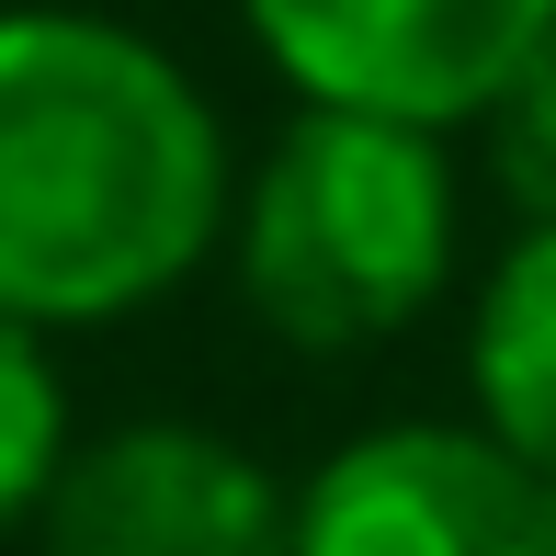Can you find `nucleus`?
I'll use <instances>...</instances> for the list:
<instances>
[{"label":"nucleus","instance_id":"nucleus-1","mask_svg":"<svg viewBox=\"0 0 556 556\" xmlns=\"http://www.w3.org/2000/svg\"><path fill=\"white\" fill-rule=\"evenodd\" d=\"M227 227L205 91L103 12H0V318L91 330L170 295Z\"/></svg>","mask_w":556,"mask_h":556},{"label":"nucleus","instance_id":"nucleus-2","mask_svg":"<svg viewBox=\"0 0 556 556\" xmlns=\"http://www.w3.org/2000/svg\"><path fill=\"white\" fill-rule=\"evenodd\" d=\"M454 273V170L432 125L307 103L239 205V285L295 352L409 330Z\"/></svg>","mask_w":556,"mask_h":556},{"label":"nucleus","instance_id":"nucleus-3","mask_svg":"<svg viewBox=\"0 0 556 556\" xmlns=\"http://www.w3.org/2000/svg\"><path fill=\"white\" fill-rule=\"evenodd\" d=\"M262 58L330 114L466 125L556 35V0H239Z\"/></svg>","mask_w":556,"mask_h":556},{"label":"nucleus","instance_id":"nucleus-4","mask_svg":"<svg viewBox=\"0 0 556 556\" xmlns=\"http://www.w3.org/2000/svg\"><path fill=\"white\" fill-rule=\"evenodd\" d=\"M295 556H556V477L500 432L397 420L307 477Z\"/></svg>","mask_w":556,"mask_h":556},{"label":"nucleus","instance_id":"nucleus-5","mask_svg":"<svg viewBox=\"0 0 556 556\" xmlns=\"http://www.w3.org/2000/svg\"><path fill=\"white\" fill-rule=\"evenodd\" d=\"M46 556H295V500L193 420H137L58 466Z\"/></svg>","mask_w":556,"mask_h":556},{"label":"nucleus","instance_id":"nucleus-6","mask_svg":"<svg viewBox=\"0 0 556 556\" xmlns=\"http://www.w3.org/2000/svg\"><path fill=\"white\" fill-rule=\"evenodd\" d=\"M477 432H500L522 466L556 477V227H522L511 262L477 295Z\"/></svg>","mask_w":556,"mask_h":556},{"label":"nucleus","instance_id":"nucleus-7","mask_svg":"<svg viewBox=\"0 0 556 556\" xmlns=\"http://www.w3.org/2000/svg\"><path fill=\"white\" fill-rule=\"evenodd\" d=\"M68 466V397H58V364H46V330L0 318V522L46 511Z\"/></svg>","mask_w":556,"mask_h":556},{"label":"nucleus","instance_id":"nucleus-8","mask_svg":"<svg viewBox=\"0 0 556 556\" xmlns=\"http://www.w3.org/2000/svg\"><path fill=\"white\" fill-rule=\"evenodd\" d=\"M489 170L522 205V227H556V35L511 68V91L489 103Z\"/></svg>","mask_w":556,"mask_h":556}]
</instances>
